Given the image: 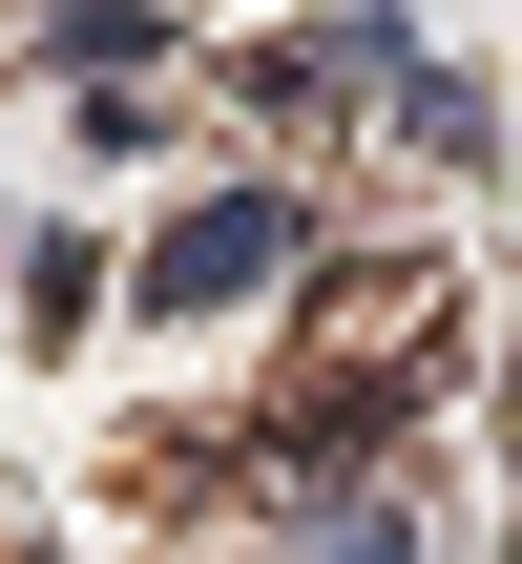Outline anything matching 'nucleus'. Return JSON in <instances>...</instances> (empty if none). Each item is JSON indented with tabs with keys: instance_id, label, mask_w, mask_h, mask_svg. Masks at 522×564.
<instances>
[{
	"instance_id": "f257e3e1",
	"label": "nucleus",
	"mask_w": 522,
	"mask_h": 564,
	"mask_svg": "<svg viewBox=\"0 0 522 564\" xmlns=\"http://www.w3.org/2000/svg\"><path fill=\"white\" fill-rule=\"evenodd\" d=\"M272 272H314V209H293V188H209V209H167V230L126 251V314L188 335V314H251Z\"/></svg>"
},
{
	"instance_id": "f03ea898",
	"label": "nucleus",
	"mask_w": 522,
	"mask_h": 564,
	"mask_svg": "<svg viewBox=\"0 0 522 564\" xmlns=\"http://www.w3.org/2000/svg\"><path fill=\"white\" fill-rule=\"evenodd\" d=\"M293 564H418V523H398V502H335V523H314Z\"/></svg>"
}]
</instances>
